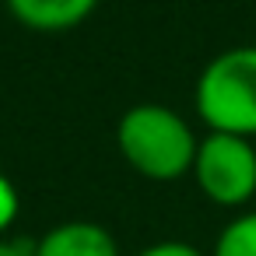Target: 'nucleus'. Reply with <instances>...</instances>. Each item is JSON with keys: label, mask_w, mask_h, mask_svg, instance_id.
<instances>
[{"label": "nucleus", "mask_w": 256, "mask_h": 256, "mask_svg": "<svg viewBox=\"0 0 256 256\" xmlns=\"http://www.w3.org/2000/svg\"><path fill=\"white\" fill-rule=\"evenodd\" d=\"M196 144L200 137L190 120L162 102L130 106L116 123V148L123 162L151 182H176L190 176Z\"/></svg>", "instance_id": "obj_1"}, {"label": "nucleus", "mask_w": 256, "mask_h": 256, "mask_svg": "<svg viewBox=\"0 0 256 256\" xmlns=\"http://www.w3.org/2000/svg\"><path fill=\"white\" fill-rule=\"evenodd\" d=\"M193 109L210 134L256 140V46L210 56L193 84Z\"/></svg>", "instance_id": "obj_2"}, {"label": "nucleus", "mask_w": 256, "mask_h": 256, "mask_svg": "<svg viewBox=\"0 0 256 256\" xmlns=\"http://www.w3.org/2000/svg\"><path fill=\"white\" fill-rule=\"evenodd\" d=\"M190 176L214 207L246 210L256 200V140L207 130L196 144Z\"/></svg>", "instance_id": "obj_3"}, {"label": "nucleus", "mask_w": 256, "mask_h": 256, "mask_svg": "<svg viewBox=\"0 0 256 256\" xmlns=\"http://www.w3.org/2000/svg\"><path fill=\"white\" fill-rule=\"evenodd\" d=\"M32 256H120L116 235L98 221H60L39 242H32Z\"/></svg>", "instance_id": "obj_4"}, {"label": "nucleus", "mask_w": 256, "mask_h": 256, "mask_svg": "<svg viewBox=\"0 0 256 256\" xmlns=\"http://www.w3.org/2000/svg\"><path fill=\"white\" fill-rule=\"evenodd\" d=\"M11 18L18 25H25L28 32H42V36H60L70 32L78 25H84L102 0H4Z\"/></svg>", "instance_id": "obj_5"}, {"label": "nucleus", "mask_w": 256, "mask_h": 256, "mask_svg": "<svg viewBox=\"0 0 256 256\" xmlns=\"http://www.w3.org/2000/svg\"><path fill=\"white\" fill-rule=\"evenodd\" d=\"M210 256H256V210H238L218 232Z\"/></svg>", "instance_id": "obj_6"}, {"label": "nucleus", "mask_w": 256, "mask_h": 256, "mask_svg": "<svg viewBox=\"0 0 256 256\" xmlns=\"http://www.w3.org/2000/svg\"><path fill=\"white\" fill-rule=\"evenodd\" d=\"M18 214H22V193H18V186L4 172H0V238L11 232V224L18 221Z\"/></svg>", "instance_id": "obj_7"}, {"label": "nucleus", "mask_w": 256, "mask_h": 256, "mask_svg": "<svg viewBox=\"0 0 256 256\" xmlns=\"http://www.w3.org/2000/svg\"><path fill=\"white\" fill-rule=\"evenodd\" d=\"M134 256H210V252H204V249H196L193 242H182V238H162V242L144 246Z\"/></svg>", "instance_id": "obj_8"}, {"label": "nucleus", "mask_w": 256, "mask_h": 256, "mask_svg": "<svg viewBox=\"0 0 256 256\" xmlns=\"http://www.w3.org/2000/svg\"><path fill=\"white\" fill-rule=\"evenodd\" d=\"M0 256H32V242H14V238H0Z\"/></svg>", "instance_id": "obj_9"}]
</instances>
